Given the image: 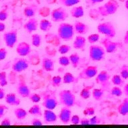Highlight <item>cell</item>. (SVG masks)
<instances>
[{
    "mask_svg": "<svg viewBox=\"0 0 128 128\" xmlns=\"http://www.w3.org/2000/svg\"><path fill=\"white\" fill-rule=\"evenodd\" d=\"M75 30H74V25L62 22L60 23L58 28V35L60 39L68 42L72 40L75 35Z\"/></svg>",
    "mask_w": 128,
    "mask_h": 128,
    "instance_id": "1",
    "label": "cell"
},
{
    "mask_svg": "<svg viewBox=\"0 0 128 128\" xmlns=\"http://www.w3.org/2000/svg\"><path fill=\"white\" fill-rule=\"evenodd\" d=\"M119 8L120 4L116 0H109L103 6H100L96 11L100 16L106 17L116 14Z\"/></svg>",
    "mask_w": 128,
    "mask_h": 128,
    "instance_id": "2",
    "label": "cell"
},
{
    "mask_svg": "<svg viewBox=\"0 0 128 128\" xmlns=\"http://www.w3.org/2000/svg\"><path fill=\"white\" fill-rule=\"evenodd\" d=\"M59 104L63 106L72 108L75 106L76 97L75 94L70 90H61L59 93Z\"/></svg>",
    "mask_w": 128,
    "mask_h": 128,
    "instance_id": "3",
    "label": "cell"
},
{
    "mask_svg": "<svg viewBox=\"0 0 128 128\" xmlns=\"http://www.w3.org/2000/svg\"><path fill=\"white\" fill-rule=\"evenodd\" d=\"M106 50L103 46L93 44L89 48V57L93 62H101L105 59Z\"/></svg>",
    "mask_w": 128,
    "mask_h": 128,
    "instance_id": "4",
    "label": "cell"
},
{
    "mask_svg": "<svg viewBox=\"0 0 128 128\" xmlns=\"http://www.w3.org/2000/svg\"><path fill=\"white\" fill-rule=\"evenodd\" d=\"M98 32L106 36V38H114L116 36V29L114 24L111 22L100 23L97 27Z\"/></svg>",
    "mask_w": 128,
    "mask_h": 128,
    "instance_id": "5",
    "label": "cell"
},
{
    "mask_svg": "<svg viewBox=\"0 0 128 128\" xmlns=\"http://www.w3.org/2000/svg\"><path fill=\"white\" fill-rule=\"evenodd\" d=\"M42 106L45 109L54 110L58 106L59 102L57 100L56 96L52 92H46L42 94Z\"/></svg>",
    "mask_w": 128,
    "mask_h": 128,
    "instance_id": "6",
    "label": "cell"
},
{
    "mask_svg": "<svg viewBox=\"0 0 128 128\" xmlns=\"http://www.w3.org/2000/svg\"><path fill=\"white\" fill-rule=\"evenodd\" d=\"M69 17L68 11L62 7L54 9L51 12L52 21L56 23H62L65 22Z\"/></svg>",
    "mask_w": 128,
    "mask_h": 128,
    "instance_id": "7",
    "label": "cell"
},
{
    "mask_svg": "<svg viewBox=\"0 0 128 128\" xmlns=\"http://www.w3.org/2000/svg\"><path fill=\"white\" fill-rule=\"evenodd\" d=\"M30 66V62L28 60L24 58V57L21 58H16L14 60L12 64V70L15 73H21L26 71Z\"/></svg>",
    "mask_w": 128,
    "mask_h": 128,
    "instance_id": "8",
    "label": "cell"
},
{
    "mask_svg": "<svg viewBox=\"0 0 128 128\" xmlns=\"http://www.w3.org/2000/svg\"><path fill=\"white\" fill-rule=\"evenodd\" d=\"M3 40L8 48H14L18 42V31L12 30L5 32L3 35Z\"/></svg>",
    "mask_w": 128,
    "mask_h": 128,
    "instance_id": "9",
    "label": "cell"
},
{
    "mask_svg": "<svg viewBox=\"0 0 128 128\" xmlns=\"http://www.w3.org/2000/svg\"><path fill=\"white\" fill-rule=\"evenodd\" d=\"M100 43L102 44L106 52L108 54H112L116 52L118 50V48L121 47V44L120 42H114L111 40V38H104L101 40Z\"/></svg>",
    "mask_w": 128,
    "mask_h": 128,
    "instance_id": "10",
    "label": "cell"
},
{
    "mask_svg": "<svg viewBox=\"0 0 128 128\" xmlns=\"http://www.w3.org/2000/svg\"><path fill=\"white\" fill-rule=\"evenodd\" d=\"M98 74V68L96 66H90L84 68L79 74V78L82 80H90Z\"/></svg>",
    "mask_w": 128,
    "mask_h": 128,
    "instance_id": "11",
    "label": "cell"
},
{
    "mask_svg": "<svg viewBox=\"0 0 128 128\" xmlns=\"http://www.w3.org/2000/svg\"><path fill=\"white\" fill-rule=\"evenodd\" d=\"M17 92L18 95L23 98H28L31 94L29 86L24 80H20L17 86Z\"/></svg>",
    "mask_w": 128,
    "mask_h": 128,
    "instance_id": "12",
    "label": "cell"
},
{
    "mask_svg": "<svg viewBox=\"0 0 128 128\" xmlns=\"http://www.w3.org/2000/svg\"><path fill=\"white\" fill-rule=\"evenodd\" d=\"M58 118L64 124L70 123L72 116V112L70 108L64 106L60 110V114H58Z\"/></svg>",
    "mask_w": 128,
    "mask_h": 128,
    "instance_id": "13",
    "label": "cell"
},
{
    "mask_svg": "<svg viewBox=\"0 0 128 128\" xmlns=\"http://www.w3.org/2000/svg\"><path fill=\"white\" fill-rule=\"evenodd\" d=\"M32 52V48L30 44L26 42H22L18 44L16 48V52L20 57L29 56Z\"/></svg>",
    "mask_w": 128,
    "mask_h": 128,
    "instance_id": "14",
    "label": "cell"
},
{
    "mask_svg": "<svg viewBox=\"0 0 128 128\" xmlns=\"http://www.w3.org/2000/svg\"><path fill=\"white\" fill-rule=\"evenodd\" d=\"M110 78H111L110 74L107 71L103 70L96 76V84L101 86H109Z\"/></svg>",
    "mask_w": 128,
    "mask_h": 128,
    "instance_id": "15",
    "label": "cell"
},
{
    "mask_svg": "<svg viewBox=\"0 0 128 128\" xmlns=\"http://www.w3.org/2000/svg\"><path fill=\"white\" fill-rule=\"evenodd\" d=\"M39 23L38 20L34 17L30 18L28 22L24 25V30L28 32V34H32V32H36L38 30Z\"/></svg>",
    "mask_w": 128,
    "mask_h": 128,
    "instance_id": "16",
    "label": "cell"
},
{
    "mask_svg": "<svg viewBox=\"0 0 128 128\" xmlns=\"http://www.w3.org/2000/svg\"><path fill=\"white\" fill-rule=\"evenodd\" d=\"M58 116L54 112V110L45 109L44 112V122L46 124H52L56 123Z\"/></svg>",
    "mask_w": 128,
    "mask_h": 128,
    "instance_id": "17",
    "label": "cell"
},
{
    "mask_svg": "<svg viewBox=\"0 0 128 128\" xmlns=\"http://www.w3.org/2000/svg\"><path fill=\"white\" fill-rule=\"evenodd\" d=\"M74 27L75 32L79 35L86 34L90 30V27L88 25L80 21H76L74 24Z\"/></svg>",
    "mask_w": 128,
    "mask_h": 128,
    "instance_id": "18",
    "label": "cell"
},
{
    "mask_svg": "<svg viewBox=\"0 0 128 128\" xmlns=\"http://www.w3.org/2000/svg\"><path fill=\"white\" fill-rule=\"evenodd\" d=\"M5 101L8 105L12 106H20L21 103V100L18 96L14 93H9L6 94L5 97Z\"/></svg>",
    "mask_w": 128,
    "mask_h": 128,
    "instance_id": "19",
    "label": "cell"
},
{
    "mask_svg": "<svg viewBox=\"0 0 128 128\" xmlns=\"http://www.w3.org/2000/svg\"><path fill=\"white\" fill-rule=\"evenodd\" d=\"M42 68L44 71L47 72H54L55 69V62L50 58H44L42 62Z\"/></svg>",
    "mask_w": 128,
    "mask_h": 128,
    "instance_id": "20",
    "label": "cell"
},
{
    "mask_svg": "<svg viewBox=\"0 0 128 128\" xmlns=\"http://www.w3.org/2000/svg\"><path fill=\"white\" fill-rule=\"evenodd\" d=\"M86 38L82 35H78L76 37L74 42H73V47L76 50H83L86 46Z\"/></svg>",
    "mask_w": 128,
    "mask_h": 128,
    "instance_id": "21",
    "label": "cell"
},
{
    "mask_svg": "<svg viewBox=\"0 0 128 128\" xmlns=\"http://www.w3.org/2000/svg\"><path fill=\"white\" fill-rule=\"evenodd\" d=\"M118 113L123 116H128V97L124 98L118 107Z\"/></svg>",
    "mask_w": 128,
    "mask_h": 128,
    "instance_id": "22",
    "label": "cell"
},
{
    "mask_svg": "<svg viewBox=\"0 0 128 128\" xmlns=\"http://www.w3.org/2000/svg\"><path fill=\"white\" fill-rule=\"evenodd\" d=\"M70 15L72 18H82L84 16V10L82 6H75L70 10Z\"/></svg>",
    "mask_w": 128,
    "mask_h": 128,
    "instance_id": "23",
    "label": "cell"
},
{
    "mask_svg": "<svg viewBox=\"0 0 128 128\" xmlns=\"http://www.w3.org/2000/svg\"><path fill=\"white\" fill-rule=\"evenodd\" d=\"M38 12V8L34 5L26 6L24 10V15L26 18H32L36 16Z\"/></svg>",
    "mask_w": 128,
    "mask_h": 128,
    "instance_id": "24",
    "label": "cell"
},
{
    "mask_svg": "<svg viewBox=\"0 0 128 128\" xmlns=\"http://www.w3.org/2000/svg\"><path fill=\"white\" fill-rule=\"evenodd\" d=\"M70 64L72 67L74 68H77L79 66L81 62V57L78 53H73L70 56Z\"/></svg>",
    "mask_w": 128,
    "mask_h": 128,
    "instance_id": "25",
    "label": "cell"
},
{
    "mask_svg": "<svg viewBox=\"0 0 128 128\" xmlns=\"http://www.w3.org/2000/svg\"><path fill=\"white\" fill-rule=\"evenodd\" d=\"M39 27L40 29L43 32H48L52 28V22L46 19H43L39 23Z\"/></svg>",
    "mask_w": 128,
    "mask_h": 128,
    "instance_id": "26",
    "label": "cell"
},
{
    "mask_svg": "<svg viewBox=\"0 0 128 128\" xmlns=\"http://www.w3.org/2000/svg\"><path fill=\"white\" fill-rule=\"evenodd\" d=\"M28 114V112L22 108H16L14 110V115L18 120H24L26 119Z\"/></svg>",
    "mask_w": 128,
    "mask_h": 128,
    "instance_id": "27",
    "label": "cell"
},
{
    "mask_svg": "<svg viewBox=\"0 0 128 128\" xmlns=\"http://www.w3.org/2000/svg\"><path fill=\"white\" fill-rule=\"evenodd\" d=\"M28 113L32 116H34L35 117H41L42 116V111L40 106L38 104H35L28 110Z\"/></svg>",
    "mask_w": 128,
    "mask_h": 128,
    "instance_id": "28",
    "label": "cell"
},
{
    "mask_svg": "<svg viewBox=\"0 0 128 128\" xmlns=\"http://www.w3.org/2000/svg\"><path fill=\"white\" fill-rule=\"evenodd\" d=\"M92 97L94 98L95 100L97 101H101L103 100L104 97V90L100 88H94L92 90Z\"/></svg>",
    "mask_w": 128,
    "mask_h": 128,
    "instance_id": "29",
    "label": "cell"
},
{
    "mask_svg": "<svg viewBox=\"0 0 128 128\" xmlns=\"http://www.w3.org/2000/svg\"><path fill=\"white\" fill-rule=\"evenodd\" d=\"M76 77L70 72H66L62 78V82L64 84H70L76 82Z\"/></svg>",
    "mask_w": 128,
    "mask_h": 128,
    "instance_id": "30",
    "label": "cell"
},
{
    "mask_svg": "<svg viewBox=\"0 0 128 128\" xmlns=\"http://www.w3.org/2000/svg\"><path fill=\"white\" fill-rule=\"evenodd\" d=\"M31 42H32V46H34L36 48H39L42 45V36L38 34H32V38H31Z\"/></svg>",
    "mask_w": 128,
    "mask_h": 128,
    "instance_id": "31",
    "label": "cell"
},
{
    "mask_svg": "<svg viewBox=\"0 0 128 128\" xmlns=\"http://www.w3.org/2000/svg\"><path fill=\"white\" fill-rule=\"evenodd\" d=\"M111 81L114 85L116 86H119V87H122L123 86H124V84H125L124 79H123L120 75H117V74L114 75L112 77Z\"/></svg>",
    "mask_w": 128,
    "mask_h": 128,
    "instance_id": "32",
    "label": "cell"
},
{
    "mask_svg": "<svg viewBox=\"0 0 128 128\" xmlns=\"http://www.w3.org/2000/svg\"><path fill=\"white\" fill-rule=\"evenodd\" d=\"M81 0H58V3L64 7H72L77 5Z\"/></svg>",
    "mask_w": 128,
    "mask_h": 128,
    "instance_id": "33",
    "label": "cell"
},
{
    "mask_svg": "<svg viewBox=\"0 0 128 128\" xmlns=\"http://www.w3.org/2000/svg\"><path fill=\"white\" fill-rule=\"evenodd\" d=\"M80 97L84 100H88L91 97V87L83 88L80 92Z\"/></svg>",
    "mask_w": 128,
    "mask_h": 128,
    "instance_id": "34",
    "label": "cell"
},
{
    "mask_svg": "<svg viewBox=\"0 0 128 128\" xmlns=\"http://www.w3.org/2000/svg\"><path fill=\"white\" fill-rule=\"evenodd\" d=\"M62 78L60 76H55L52 78L51 80V84L52 86L54 88H58L62 85Z\"/></svg>",
    "mask_w": 128,
    "mask_h": 128,
    "instance_id": "35",
    "label": "cell"
},
{
    "mask_svg": "<svg viewBox=\"0 0 128 128\" xmlns=\"http://www.w3.org/2000/svg\"><path fill=\"white\" fill-rule=\"evenodd\" d=\"M58 63L60 65L64 67H66L68 66L70 64V57H68L66 56H61L59 59H58Z\"/></svg>",
    "mask_w": 128,
    "mask_h": 128,
    "instance_id": "36",
    "label": "cell"
},
{
    "mask_svg": "<svg viewBox=\"0 0 128 128\" xmlns=\"http://www.w3.org/2000/svg\"><path fill=\"white\" fill-rule=\"evenodd\" d=\"M8 78H7V73L6 72H0V86L5 87L8 86Z\"/></svg>",
    "mask_w": 128,
    "mask_h": 128,
    "instance_id": "37",
    "label": "cell"
},
{
    "mask_svg": "<svg viewBox=\"0 0 128 128\" xmlns=\"http://www.w3.org/2000/svg\"><path fill=\"white\" fill-rule=\"evenodd\" d=\"M71 50H72L71 46L66 45V44H64V45H62L59 47L58 52L62 55H65V54H68V52H70Z\"/></svg>",
    "mask_w": 128,
    "mask_h": 128,
    "instance_id": "38",
    "label": "cell"
},
{
    "mask_svg": "<svg viewBox=\"0 0 128 128\" xmlns=\"http://www.w3.org/2000/svg\"><path fill=\"white\" fill-rule=\"evenodd\" d=\"M28 98L33 103L38 104V103H39L42 100V96L39 94L33 93V94H30V96L28 97Z\"/></svg>",
    "mask_w": 128,
    "mask_h": 128,
    "instance_id": "39",
    "label": "cell"
},
{
    "mask_svg": "<svg viewBox=\"0 0 128 128\" xmlns=\"http://www.w3.org/2000/svg\"><path fill=\"white\" fill-rule=\"evenodd\" d=\"M120 76L124 80L128 79V65H123L120 68Z\"/></svg>",
    "mask_w": 128,
    "mask_h": 128,
    "instance_id": "40",
    "label": "cell"
},
{
    "mask_svg": "<svg viewBox=\"0 0 128 128\" xmlns=\"http://www.w3.org/2000/svg\"><path fill=\"white\" fill-rule=\"evenodd\" d=\"M100 40V35L98 34H92L88 37V42L91 44H94L98 42Z\"/></svg>",
    "mask_w": 128,
    "mask_h": 128,
    "instance_id": "41",
    "label": "cell"
},
{
    "mask_svg": "<svg viewBox=\"0 0 128 128\" xmlns=\"http://www.w3.org/2000/svg\"><path fill=\"white\" fill-rule=\"evenodd\" d=\"M111 94L116 97H121L123 95V91L119 86H115L111 90Z\"/></svg>",
    "mask_w": 128,
    "mask_h": 128,
    "instance_id": "42",
    "label": "cell"
},
{
    "mask_svg": "<svg viewBox=\"0 0 128 128\" xmlns=\"http://www.w3.org/2000/svg\"><path fill=\"white\" fill-rule=\"evenodd\" d=\"M95 112H96L95 108H94V107H89V108H86L83 111V114L85 116H94Z\"/></svg>",
    "mask_w": 128,
    "mask_h": 128,
    "instance_id": "43",
    "label": "cell"
},
{
    "mask_svg": "<svg viewBox=\"0 0 128 128\" xmlns=\"http://www.w3.org/2000/svg\"><path fill=\"white\" fill-rule=\"evenodd\" d=\"M9 17L8 10L6 9H3L0 11V22H4L6 21Z\"/></svg>",
    "mask_w": 128,
    "mask_h": 128,
    "instance_id": "44",
    "label": "cell"
},
{
    "mask_svg": "<svg viewBox=\"0 0 128 128\" xmlns=\"http://www.w3.org/2000/svg\"><path fill=\"white\" fill-rule=\"evenodd\" d=\"M90 125H98L102 124V119L96 116H93L92 118L90 119Z\"/></svg>",
    "mask_w": 128,
    "mask_h": 128,
    "instance_id": "45",
    "label": "cell"
},
{
    "mask_svg": "<svg viewBox=\"0 0 128 128\" xmlns=\"http://www.w3.org/2000/svg\"><path fill=\"white\" fill-rule=\"evenodd\" d=\"M80 120H81V118L78 115H74L71 118L70 122L73 125H78V124H80Z\"/></svg>",
    "mask_w": 128,
    "mask_h": 128,
    "instance_id": "46",
    "label": "cell"
},
{
    "mask_svg": "<svg viewBox=\"0 0 128 128\" xmlns=\"http://www.w3.org/2000/svg\"><path fill=\"white\" fill-rule=\"evenodd\" d=\"M8 56V50L6 48H0V61L4 60Z\"/></svg>",
    "mask_w": 128,
    "mask_h": 128,
    "instance_id": "47",
    "label": "cell"
},
{
    "mask_svg": "<svg viewBox=\"0 0 128 128\" xmlns=\"http://www.w3.org/2000/svg\"><path fill=\"white\" fill-rule=\"evenodd\" d=\"M8 110V107L5 105H3V104H0V118H4Z\"/></svg>",
    "mask_w": 128,
    "mask_h": 128,
    "instance_id": "48",
    "label": "cell"
},
{
    "mask_svg": "<svg viewBox=\"0 0 128 128\" xmlns=\"http://www.w3.org/2000/svg\"><path fill=\"white\" fill-rule=\"evenodd\" d=\"M31 124L33 126H42L44 125V123L38 118H34L31 121Z\"/></svg>",
    "mask_w": 128,
    "mask_h": 128,
    "instance_id": "49",
    "label": "cell"
},
{
    "mask_svg": "<svg viewBox=\"0 0 128 128\" xmlns=\"http://www.w3.org/2000/svg\"><path fill=\"white\" fill-rule=\"evenodd\" d=\"M0 124L2 126H11L12 125V121L10 120V119L8 118H5L4 120H2Z\"/></svg>",
    "mask_w": 128,
    "mask_h": 128,
    "instance_id": "50",
    "label": "cell"
},
{
    "mask_svg": "<svg viewBox=\"0 0 128 128\" xmlns=\"http://www.w3.org/2000/svg\"><path fill=\"white\" fill-rule=\"evenodd\" d=\"M81 125H90V119L86 118H82L80 120V124Z\"/></svg>",
    "mask_w": 128,
    "mask_h": 128,
    "instance_id": "51",
    "label": "cell"
},
{
    "mask_svg": "<svg viewBox=\"0 0 128 128\" xmlns=\"http://www.w3.org/2000/svg\"><path fill=\"white\" fill-rule=\"evenodd\" d=\"M104 0H86V2L90 5H95L104 2Z\"/></svg>",
    "mask_w": 128,
    "mask_h": 128,
    "instance_id": "52",
    "label": "cell"
},
{
    "mask_svg": "<svg viewBox=\"0 0 128 128\" xmlns=\"http://www.w3.org/2000/svg\"><path fill=\"white\" fill-rule=\"evenodd\" d=\"M6 96V91L3 88H0V100L5 99V97Z\"/></svg>",
    "mask_w": 128,
    "mask_h": 128,
    "instance_id": "53",
    "label": "cell"
},
{
    "mask_svg": "<svg viewBox=\"0 0 128 128\" xmlns=\"http://www.w3.org/2000/svg\"><path fill=\"white\" fill-rule=\"evenodd\" d=\"M6 29V24L2 22H0V32H4Z\"/></svg>",
    "mask_w": 128,
    "mask_h": 128,
    "instance_id": "54",
    "label": "cell"
},
{
    "mask_svg": "<svg viewBox=\"0 0 128 128\" xmlns=\"http://www.w3.org/2000/svg\"><path fill=\"white\" fill-rule=\"evenodd\" d=\"M124 93L126 97H128V84H126L124 86Z\"/></svg>",
    "mask_w": 128,
    "mask_h": 128,
    "instance_id": "55",
    "label": "cell"
},
{
    "mask_svg": "<svg viewBox=\"0 0 128 128\" xmlns=\"http://www.w3.org/2000/svg\"><path fill=\"white\" fill-rule=\"evenodd\" d=\"M124 43L128 45V30H127L124 36Z\"/></svg>",
    "mask_w": 128,
    "mask_h": 128,
    "instance_id": "56",
    "label": "cell"
},
{
    "mask_svg": "<svg viewBox=\"0 0 128 128\" xmlns=\"http://www.w3.org/2000/svg\"><path fill=\"white\" fill-rule=\"evenodd\" d=\"M125 7L128 10V0H126V2H125Z\"/></svg>",
    "mask_w": 128,
    "mask_h": 128,
    "instance_id": "57",
    "label": "cell"
},
{
    "mask_svg": "<svg viewBox=\"0 0 128 128\" xmlns=\"http://www.w3.org/2000/svg\"><path fill=\"white\" fill-rule=\"evenodd\" d=\"M4 0H0V2H4Z\"/></svg>",
    "mask_w": 128,
    "mask_h": 128,
    "instance_id": "58",
    "label": "cell"
}]
</instances>
